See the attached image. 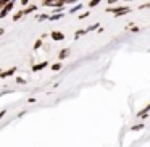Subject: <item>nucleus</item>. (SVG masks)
<instances>
[{
	"label": "nucleus",
	"mask_w": 150,
	"mask_h": 147,
	"mask_svg": "<svg viewBox=\"0 0 150 147\" xmlns=\"http://www.w3.org/2000/svg\"><path fill=\"white\" fill-rule=\"evenodd\" d=\"M107 11H111V13H127L129 8L127 7H120V8H108Z\"/></svg>",
	"instance_id": "f257e3e1"
},
{
	"label": "nucleus",
	"mask_w": 150,
	"mask_h": 147,
	"mask_svg": "<svg viewBox=\"0 0 150 147\" xmlns=\"http://www.w3.org/2000/svg\"><path fill=\"white\" fill-rule=\"evenodd\" d=\"M11 7H13V2H10V4H8V5H5V8H4V10H2V11H0V18L7 16V13H8V11H10V10H11Z\"/></svg>",
	"instance_id": "f03ea898"
},
{
	"label": "nucleus",
	"mask_w": 150,
	"mask_h": 147,
	"mask_svg": "<svg viewBox=\"0 0 150 147\" xmlns=\"http://www.w3.org/2000/svg\"><path fill=\"white\" fill-rule=\"evenodd\" d=\"M52 37H53V39H57V40H63V37H65V36H63L62 33H58V31H53Z\"/></svg>",
	"instance_id": "7ed1b4c3"
},
{
	"label": "nucleus",
	"mask_w": 150,
	"mask_h": 147,
	"mask_svg": "<svg viewBox=\"0 0 150 147\" xmlns=\"http://www.w3.org/2000/svg\"><path fill=\"white\" fill-rule=\"evenodd\" d=\"M47 66V63H39V65H36V66H33V70L34 71H39V70H42V68H45Z\"/></svg>",
	"instance_id": "20e7f679"
},
{
	"label": "nucleus",
	"mask_w": 150,
	"mask_h": 147,
	"mask_svg": "<svg viewBox=\"0 0 150 147\" xmlns=\"http://www.w3.org/2000/svg\"><path fill=\"white\" fill-rule=\"evenodd\" d=\"M68 55H69V49H65V50L60 52V58H66Z\"/></svg>",
	"instance_id": "39448f33"
},
{
	"label": "nucleus",
	"mask_w": 150,
	"mask_h": 147,
	"mask_svg": "<svg viewBox=\"0 0 150 147\" xmlns=\"http://www.w3.org/2000/svg\"><path fill=\"white\" fill-rule=\"evenodd\" d=\"M15 70H16V68H11V70H8V71H5V73H0V76H10V75H13V73H15Z\"/></svg>",
	"instance_id": "423d86ee"
},
{
	"label": "nucleus",
	"mask_w": 150,
	"mask_h": 147,
	"mask_svg": "<svg viewBox=\"0 0 150 147\" xmlns=\"http://www.w3.org/2000/svg\"><path fill=\"white\" fill-rule=\"evenodd\" d=\"M34 10H36V7H34V5H33V7L26 8V10H24V11H21V13H23V15H28V13H31V11H34Z\"/></svg>",
	"instance_id": "0eeeda50"
},
{
	"label": "nucleus",
	"mask_w": 150,
	"mask_h": 147,
	"mask_svg": "<svg viewBox=\"0 0 150 147\" xmlns=\"http://www.w3.org/2000/svg\"><path fill=\"white\" fill-rule=\"evenodd\" d=\"M98 4H100V0H91L89 5H91V7H95V5H98Z\"/></svg>",
	"instance_id": "6e6552de"
},
{
	"label": "nucleus",
	"mask_w": 150,
	"mask_h": 147,
	"mask_svg": "<svg viewBox=\"0 0 150 147\" xmlns=\"http://www.w3.org/2000/svg\"><path fill=\"white\" fill-rule=\"evenodd\" d=\"M60 68H62V63H57V65L52 66V70H55V71H57V70H60Z\"/></svg>",
	"instance_id": "1a4fd4ad"
},
{
	"label": "nucleus",
	"mask_w": 150,
	"mask_h": 147,
	"mask_svg": "<svg viewBox=\"0 0 150 147\" xmlns=\"http://www.w3.org/2000/svg\"><path fill=\"white\" fill-rule=\"evenodd\" d=\"M63 15H55V16H50V20H58V18H62Z\"/></svg>",
	"instance_id": "9d476101"
},
{
	"label": "nucleus",
	"mask_w": 150,
	"mask_h": 147,
	"mask_svg": "<svg viewBox=\"0 0 150 147\" xmlns=\"http://www.w3.org/2000/svg\"><path fill=\"white\" fill-rule=\"evenodd\" d=\"M142 128H144L142 124H137V126H134V128H132V129H134V131H137V129H142Z\"/></svg>",
	"instance_id": "9b49d317"
},
{
	"label": "nucleus",
	"mask_w": 150,
	"mask_h": 147,
	"mask_svg": "<svg viewBox=\"0 0 150 147\" xmlns=\"http://www.w3.org/2000/svg\"><path fill=\"white\" fill-rule=\"evenodd\" d=\"M40 45H42V40H37V42H36V49H37V47H40Z\"/></svg>",
	"instance_id": "f8f14e48"
},
{
	"label": "nucleus",
	"mask_w": 150,
	"mask_h": 147,
	"mask_svg": "<svg viewBox=\"0 0 150 147\" xmlns=\"http://www.w3.org/2000/svg\"><path fill=\"white\" fill-rule=\"evenodd\" d=\"M29 4V0H21V5H28Z\"/></svg>",
	"instance_id": "ddd939ff"
},
{
	"label": "nucleus",
	"mask_w": 150,
	"mask_h": 147,
	"mask_svg": "<svg viewBox=\"0 0 150 147\" xmlns=\"http://www.w3.org/2000/svg\"><path fill=\"white\" fill-rule=\"evenodd\" d=\"M4 115H5V110H4V111H0V118L4 116Z\"/></svg>",
	"instance_id": "4468645a"
},
{
	"label": "nucleus",
	"mask_w": 150,
	"mask_h": 147,
	"mask_svg": "<svg viewBox=\"0 0 150 147\" xmlns=\"http://www.w3.org/2000/svg\"><path fill=\"white\" fill-rule=\"evenodd\" d=\"M108 2H110V4H113V2H116V0H108Z\"/></svg>",
	"instance_id": "2eb2a0df"
},
{
	"label": "nucleus",
	"mask_w": 150,
	"mask_h": 147,
	"mask_svg": "<svg viewBox=\"0 0 150 147\" xmlns=\"http://www.w3.org/2000/svg\"><path fill=\"white\" fill-rule=\"evenodd\" d=\"M2 34H4V29H0V36H2Z\"/></svg>",
	"instance_id": "dca6fc26"
},
{
	"label": "nucleus",
	"mask_w": 150,
	"mask_h": 147,
	"mask_svg": "<svg viewBox=\"0 0 150 147\" xmlns=\"http://www.w3.org/2000/svg\"><path fill=\"white\" fill-rule=\"evenodd\" d=\"M66 2H74V0H66Z\"/></svg>",
	"instance_id": "f3484780"
}]
</instances>
